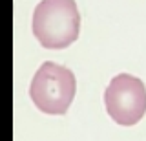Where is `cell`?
<instances>
[{
  "label": "cell",
  "mask_w": 146,
  "mask_h": 141,
  "mask_svg": "<svg viewBox=\"0 0 146 141\" xmlns=\"http://www.w3.org/2000/svg\"><path fill=\"white\" fill-rule=\"evenodd\" d=\"M106 112L117 125L131 126L146 116V86L135 75H115L104 92Z\"/></svg>",
  "instance_id": "3"
},
{
  "label": "cell",
  "mask_w": 146,
  "mask_h": 141,
  "mask_svg": "<svg viewBox=\"0 0 146 141\" xmlns=\"http://www.w3.org/2000/svg\"><path fill=\"white\" fill-rule=\"evenodd\" d=\"M77 94V79L71 70L46 61L35 72L29 84V97L40 112L48 116H64Z\"/></svg>",
  "instance_id": "2"
},
{
  "label": "cell",
  "mask_w": 146,
  "mask_h": 141,
  "mask_svg": "<svg viewBox=\"0 0 146 141\" xmlns=\"http://www.w3.org/2000/svg\"><path fill=\"white\" fill-rule=\"evenodd\" d=\"M33 35L48 49L71 46L80 33V13L75 0H40L33 11Z\"/></svg>",
  "instance_id": "1"
}]
</instances>
